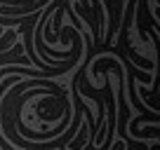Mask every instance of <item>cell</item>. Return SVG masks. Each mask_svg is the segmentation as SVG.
Here are the masks:
<instances>
[{
  "instance_id": "6da1fadb",
  "label": "cell",
  "mask_w": 160,
  "mask_h": 150,
  "mask_svg": "<svg viewBox=\"0 0 160 150\" xmlns=\"http://www.w3.org/2000/svg\"><path fill=\"white\" fill-rule=\"evenodd\" d=\"M14 42H17V30H12V28L2 30V35H0V54H2V52H7Z\"/></svg>"
}]
</instances>
